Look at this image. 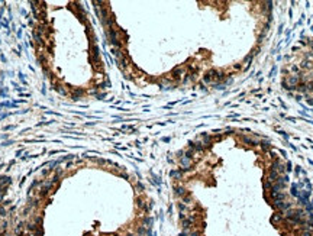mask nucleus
<instances>
[{
	"label": "nucleus",
	"mask_w": 313,
	"mask_h": 236,
	"mask_svg": "<svg viewBox=\"0 0 313 236\" xmlns=\"http://www.w3.org/2000/svg\"><path fill=\"white\" fill-rule=\"evenodd\" d=\"M180 171L183 174L186 172V171H190L192 170V167H193V161L190 158H186V156H183V158H180Z\"/></svg>",
	"instance_id": "1"
},
{
	"label": "nucleus",
	"mask_w": 313,
	"mask_h": 236,
	"mask_svg": "<svg viewBox=\"0 0 313 236\" xmlns=\"http://www.w3.org/2000/svg\"><path fill=\"white\" fill-rule=\"evenodd\" d=\"M187 193L188 191L186 190L184 185H181V184H175L174 185V195H175V197H184Z\"/></svg>",
	"instance_id": "2"
},
{
	"label": "nucleus",
	"mask_w": 313,
	"mask_h": 236,
	"mask_svg": "<svg viewBox=\"0 0 313 236\" xmlns=\"http://www.w3.org/2000/svg\"><path fill=\"white\" fill-rule=\"evenodd\" d=\"M186 68H183V67H177V68H174L173 73H171V75H173L174 80H183V74H184Z\"/></svg>",
	"instance_id": "3"
},
{
	"label": "nucleus",
	"mask_w": 313,
	"mask_h": 236,
	"mask_svg": "<svg viewBox=\"0 0 313 236\" xmlns=\"http://www.w3.org/2000/svg\"><path fill=\"white\" fill-rule=\"evenodd\" d=\"M83 96H84V90L83 89H73V91H71V97H73V100H78V99H81Z\"/></svg>",
	"instance_id": "4"
},
{
	"label": "nucleus",
	"mask_w": 313,
	"mask_h": 236,
	"mask_svg": "<svg viewBox=\"0 0 313 236\" xmlns=\"http://www.w3.org/2000/svg\"><path fill=\"white\" fill-rule=\"evenodd\" d=\"M241 139H242V142L245 145H252V146H255V145H259V142H258V140L252 139V138H249V136H242Z\"/></svg>",
	"instance_id": "5"
},
{
	"label": "nucleus",
	"mask_w": 313,
	"mask_h": 236,
	"mask_svg": "<svg viewBox=\"0 0 313 236\" xmlns=\"http://www.w3.org/2000/svg\"><path fill=\"white\" fill-rule=\"evenodd\" d=\"M152 225H154V219L152 217H144L142 219V226H145L147 229H151L152 227Z\"/></svg>",
	"instance_id": "6"
},
{
	"label": "nucleus",
	"mask_w": 313,
	"mask_h": 236,
	"mask_svg": "<svg viewBox=\"0 0 313 236\" xmlns=\"http://www.w3.org/2000/svg\"><path fill=\"white\" fill-rule=\"evenodd\" d=\"M12 183L10 177H7V175H0V187H6V185H9Z\"/></svg>",
	"instance_id": "7"
},
{
	"label": "nucleus",
	"mask_w": 313,
	"mask_h": 236,
	"mask_svg": "<svg viewBox=\"0 0 313 236\" xmlns=\"http://www.w3.org/2000/svg\"><path fill=\"white\" fill-rule=\"evenodd\" d=\"M170 177L174 178V180H181V177H183V172H181L180 170H173L171 172H170Z\"/></svg>",
	"instance_id": "8"
},
{
	"label": "nucleus",
	"mask_w": 313,
	"mask_h": 236,
	"mask_svg": "<svg viewBox=\"0 0 313 236\" xmlns=\"http://www.w3.org/2000/svg\"><path fill=\"white\" fill-rule=\"evenodd\" d=\"M181 203H184L186 206H187V204H192V203H193V197H192V194H190V193H187V194H186L184 197H181Z\"/></svg>",
	"instance_id": "9"
},
{
	"label": "nucleus",
	"mask_w": 313,
	"mask_h": 236,
	"mask_svg": "<svg viewBox=\"0 0 313 236\" xmlns=\"http://www.w3.org/2000/svg\"><path fill=\"white\" fill-rule=\"evenodd\" d=\"M147 232H148V229L145 226H139L136 230V236H144V235H147Z\"/></svg>",
	"instance_id": "10"
},
{
	"label": "nucleus",
	"mask_w": 313,
	"mask_h": 236,
	"mask_svg": "<svg viewBox=\"0 0 313 236\" xmlns=\"http://www.w3.org/2000/svg\"><path fill=\"white\" fill-rule=\"evenodd\" d=\"M177 207H178V213H186L187 211V206L184 203H181V201L177 204Z\"/></svg>",
	"instance_id": "11"
},
{
	"label": "nucleus",
	"mask_w": 313,
	"mask_h": 236,
	"mask_svg": "<svg viewBox=\"0 0 313 236\" xmlns=\"http://www.w3.org/2000/svg\"><path fill=\"white\" fill-rule=\"evenodd\" d=\"M297 187H299V184L291 185V194L294 195V197H300V194H299V191H297Z\"/></svg>",
	"instance_id": "12"
},
{
	"label": "nucleus",
	"mask_w": 313,
	"mask_h": 236,
	"mask_svg": "<svg viewBox=\"0 0 313 236\" xmlns=\"http://www.w3.org/2000/svg\"><path fill=\"white\" fill-rule=\"evenodd\" d=\"M306 90H307V91H313V81L306 84Z\"/></svg>",
	"instance_id": "13"
},
{
	"label": "nucleus",
	"mask_w": 313,
	"mask_h": 236,
	"mask_svg": "<svg viewBox=\"0 0 313 236\" xmlns=\"http://www.w3.org/2000/svg\"><path fill=\"white\" fill-rule=\"evenodd\" d=\"M302 236H313V232H310V230H302Z\"/></svg>",
	"instance_id": "14"
},
{
	"label": "nucleus",
	"mask_w": 313,
	"mask_h": 236,
	"mask_svg": "<svg viewBox=\"0 0 313 236\" xmlns=\"http://www.w3.org/2000/svg\"><path fill=\"white\" fill-rule=\"evenodd\" d=\"M293 170V165H291V162H287V165H286V171H291Z\"/></svg>",
	"instance_id": "15"
},
{
	"label": "nucleus",
	"mask_w": 313,
	"mask_h": 236,
	"mask_svg": "<svg viewBox=\"0 0 313 236\" xmlns=\"http://www.w3.org/2000/svg\"><path fill=\"white\" fill-rule=\"evenodd\" d=\"M136 190H139V191H144V185L141 184V183H138V184H136Z\"/></svg>",
	"instance_id": "16"
},
{
	"label": "nucleus",
	"mask_w": 313,
	"mask_h": 236,
	"mask_svg": "<svg viewBox=\"0 0 313 236\" xmlns=\"http://www.w3.org/2000/svg\"><path fill=\"white\" fill-rule=\"evenodd\" d=\"M291 71H293V73H299V67L297 65H293V67H291Z\"/></svg>",
	"instance_id": "17"
},
{
	"label": "nucleus",
	"mask_w": 313,
	"mask_h": 236,
	"mask_svg": "<svg viewBox=\"0 0 313 236\" xmlns=\"http://www.w3.org/2000/svg\"><path fill=\"white\" fill-rule=\"evenodd\" d=\"M233 68H235V70H241V68H242V65H241V64H235V67H233Z\"/></svg>",
	"instance_id": "18"
},
{
	"label": "nucleus",
	"mask_w": 313,
	"mask_h": 236,
	"mask_svg": "<svg viewBox=\"0 0 313 236\" xmlns=\"http://www.w3.org/2000/svg\"><path fill=\"white\" fill-rule=\"evenodd\" d=\"M13 128H15V126H6L4 129H6V130H10V129H13Z\"/></svg>",
	"instance_id": "19"
},
{
	"label": "nucleus",
	"mask_w": 313,
	"mask_h": 236,
	"mask_svg": "<svg viewBox=\"0 0 313 236\" xmlns=\"http://www.w3.org/2000/svg\"><path fill=\"white\" fill-rule=\"evenodd\" d=\"M0 58H2V61H3V62H6V57H4V55H0Z\"/></svg>",
	"instance_id": "20"
},
{
	"label": "nucleus",
	"mask_w": 313,
	"mask_h": 236,
	"mask_svg": "<svg viewBox=\"0 0 313 236\" xmlns=\"http://www.w3.org/2000/svg\"><path fill=\"white\" fill-rule=\"evenodd\" d=\"M126 236H135V235H126Z\"/></svg>",
	"instance_id": "21"
}]
</instances>
